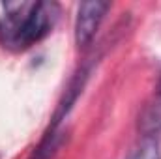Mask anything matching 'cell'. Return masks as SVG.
<instances>
[{"label": "cell", "mask_w": 161, "mask_h": 159, "mask_svg": "<svg viewBox=\"0 0 161 159\" xmlns=\"http://www.w3.org/2000/svg\"><path fill=\"white\" fill-rule=\"evenodd\" d=\"M109 8H111V4L101 2V0L82 2L79 6L77 19H75V43L79 47L84 49L94 41L107 11H109Z\"/></svg>", "instance_id": "7a4b0ae2"}, {"label": "cell", "mask_w": 161, "mask_h": 159, "mask_svg": "<svg viewBox=\"0 0 161 159\" xmlns=\"http://www.w3.org/2000/svg\"><path fill=\"white\" fill-rule=\"evenodd\" d=\"M127 159H161L159 142L154 137H144V140L131 150Z\"/></svg>", "instance_id": "277c9868"}, {"label": "cell", "mask_w": 161, "mask_h": 159, "mask_svg": "<svg viewBox=\"0 0 161 159\" xmlns=\"http://www.w3.org/2000/svg\"><path fill=\"white\" fill-rule=\"evenodd\" d=\"M139 131L144 137L161 135V94L150 99L139 114Z\"/></svg>", "instance_id": "3957f363"}, {"label": "cell", "mask_w": 161, "mask_h": 159, "mask_svg": "<svg viewBox=\"0 0 161 159\" xmlns=\"http://www.w3.org/2000/svg\"><path fill=\"white\" fill-rule=\"evenodd\" d=\"M0 19V43L13 51L28 49L41 41L54 26L58 6L54 2H13L4 4Z\"/></svg>", "instance_id": "6da1fadb"}, {"label": "cell", "mask_w": 161, "mask_h": 159, "mask_svg": "<svg viewBox=\"0 0 161 159\" xmlns=\"http://www.w3.org/2000/svg\"><path fill=\"white\" fill-rule=\"evenodd\" d=\"M56 148H58V129H51L45 135V139L41 140L40 148L36 150L32 159H51L54 156Z\"/></svg>", "instance_id": "5b68a950"}, {"label": "cell", "mask_w": 161, "mask_h": 159, "mask_svg": "<svg viewBox=\"0 0 161 159\" xmlns=\"http://www.w3.org/2000/svg\"><path fill=\"white\" fill-rule=\"evenodd\" d=\"M158 94H161V77H159V82H158Z\"/></svg>", "instance_id": "8992f818"}]
</instances>
